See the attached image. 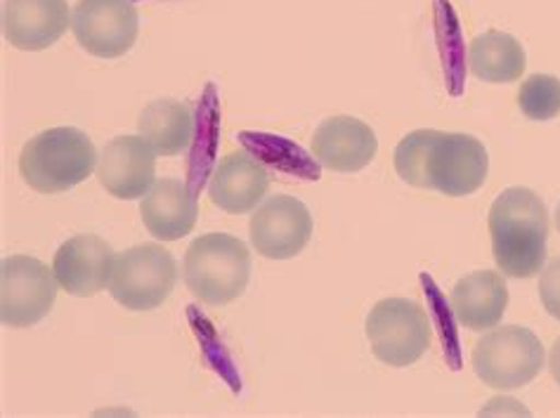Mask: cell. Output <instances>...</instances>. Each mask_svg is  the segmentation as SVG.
<instances>
[{
  "instance_id": "cell-1",
  "label": "cell",
  "mask_w": 560,
  "mask_h": 418,
  "mask_svg": "<svg viewBox=\"0 0 560 418\" xmlns=\"http://www.w3.org/2000/svg\"><path fill=\"white\" fill-rule=\"evenodd\" d=\"M395 171L411 187L468 197L488 181L490 154L466 132L421 128L395 147Z\"/></svg>"
},
{
  "instance_id": "cell-2",
  "label": "cell",
  "mask_w": 560,
  "mask_h": 418,
  "mask_svg": "<svg viewBox=\"0 0 560 418\" xmlns=\"http://www.w3.org/2000/svg\"><path fill=\"white\" fill-rule=\"evenodd\" d=\"M492 256L499 272L529 279L547 265L549 213L529 187H509L490 208Z\"/></svg>"
},
{
  "instance_id": "cell-3",
  "label": "cell",
  "mask_w": 560,
  "mask_h": 418,
  "mask_svg": "<svg viewBox=\"0 0 560 418\" xmlns=\"http://www.w3.org/2000/svg\"><path fill=\"white\" fill-rule=\"evenodd\" d=\"M97 171V149L88 132L62 126L43 130L20 154L24 183L38 194H62Z\"/></svg>"
},
{
  "instance_id": "cell-4",
  "label": "cell",
  "mask_w": 560,
  "mask_h": 418,
  "mask_svg": "<svg viewBox=\"0 0 560 418\" xmlns=\"http://www.w3.org/2000/svg\"><path fill=\"white\" fill-rule=\"evenodd\" d=\"M183 277L189 293L206 305H230L246 291L250 253L242 239L211 232L197 236L185 253Z\"/></svg>"
},
{
  "instance_id": "cell-5",
  "label": "cell",
  "mask_w": 560,
  "mask_h": 418,
  "mask_svg": "<svg viewBox=\"0 0 560 418\" xmlns=\"http://www.w3.org/2000/svg\"><path fill=\"white\" fill-rule=\"evenodd\" d=\"M544 362H547L544 342L529 328L515 324L485 334L470 352L476 376L494 391H515L529 385L541 373Z\"/></svg>"
},
{
  "instance_id": "cell-6",
  "label": "cell",
  "mask_w": 560,
  "mask_h": 418,
  "mask_svg": "<svg viewBox=\"0 0 560 418\" xmlns=\"http://www.w3.org/2000/svg\"><path fill=\"white\" fill-rule=\"evenodd\" d=\"M178 281V265L159 244H140L116 253L109 293L128 310H156L168 301Z\"/></svg>"
},
{
  "instance_id": "cell-7",
  "label": "cell",
  "mask_w": 560,
  "mask_h": 418,
  "mask_svg": "<svg viewBox=\"0 0 560 418\" xmlns=\"http://www.w3.org/2000/svg\"><path fill=\"white\" fill-rule=\"evenodd\" d=\"M366 338L378 362L411 367L431 346V320L409 298H383L366 317Z\"/></svg>"
},
{
  "instance_id": "cell-8",
  "label": "cell",
  "mask_w": 560,
  "mask_h": 418,
  "mask_svg": "<svg viewBox=\"0 0 560 418\" xmlns=\"http://www.w3.org/2000/svg\"><path fill=\"white\" fill-rule=\"evenodd\" d=\"M60 283L50 267L32 256H8L0 263V322L26 328L50 315Z\"/></svg>"
},
{
  "instance_id": "cell-9",
  "label": "cell",
  "mask_w": 560,
  "mask_h": 418,
  "mask_svg": "<svg viewBox=\"0 0 560 418\" xmlns=\"http://www.w3.org/2000/svg\"><path fill=\"white\" fill-rule=\"evenodd\" d=\"M71 28L85 53L116 59L136 46L140 18L132 0H79L71 12Z\"/></svg>"
},
{
  "instance_id": "cell-10",
  "label": "cell",
  "mask_w": 560,
  "mask_h": 418,
  "mask_svg": "<svg viewBox=\"0 0 560 418\" xmlns=\"http://www.w3.org/2000/svg\"><path fill=\"white\" fill-rule=\"evenodd\" d=\"M250 246L270 260H291L301 256L313 236V216L307 206L289 194L265 201L250 218Z\"/></svg>"
},
{
  "instance_id": "cell-11",
  "label": "cell",
  "mask_w": 560,
  "mask_h": 418,
  "mask_svg": "<svg viewBox=\"0 0 560 418\" xmlns=\"http://www.w3.org/2000/svg\"><path fill=\"white\" fill-rule=\"evenodd\" d=\"M156 156L142 136L114 138L97 161L100 185L116 199H142L156 183Z\"/></svg>"
},
{
  "instance_id": "cell-12",
  "label": "cell",
  "mask_w": 560,
  "mask_h": 418,
  "mask_svg": "<svg viewBox=\"0 0 560 418\" xmlns=\"http://www.w3.org/2000/svg\"><path fill=\"white\" fill-rule=\"evenodd\" d=\"M116 253L97 234H77L57 248L52 272L60 289L71 295L91 298L109 289Z\"/></svg>"
},
{
  "instance_id": "cell-13",
  "label": "cell",
  "mask_w": 560,
  "mask_h": 418,
  "mask_svg": "<svg viewBox=\"0 0 560 418\" xmlns=\"http://www.w3.org/2000/svg\"><path fill=\"white\" fill-rule=\"evenodd\" d=\"M69 24L67 0H3V36L20 50H48Z\"/></svg>"
},
{
  "instance_id": "cell-14",
  "label": "cell",
  "mask_w": 560,
  "mask_h": 418,
  "mask_svg": "<svg viewBox=\"0 0 560 418\" xmlns=\"http://www.w3.org/2000/svg\"><path fill=\"white\" fill-rule=\"evenodd\" d=\"M313 156L324 169L336 173H358L378 152L376 132L360 118L331 116L322 121L313 136Z\"/></svg>"
},
{
  "instance_id": "cell-15",
  "label": "cell",
  "mask_w": 560,
  "mask_h": 418,
  "mask_svg": "<svg viewBox=\"0 0 560 418\" xmlns=\"http://www.w3.org/2000/svg\"><path fill=\"white\" fill-rule=\"evenodd\" d=\"M268 189V171L246 152H232L220 159L209 181L211 201L232 216L256 211Z\"/></svg>"
},
{
  "instance_id": "cell-16",
  "label": "cell",
  "mask_w": 560,
  "mask_h": 418,
  "mask_svg": "<svg viewBox=\"0 0 560 418\" xmlns=\"http://www.w3.org/2000/svg\"><path fill=\"white\" fill-rule=\"evenodd\" d=\"M140 218L159 242H178L197 228L199 206L195 191L175 177L156 181L140 201Z\"/></svg>"
},
{
  "instance_id": "cell-17",
  "label": "cell",
  "mask_w": 560,
  "mask_h": 418,
  "mask_svg": "<svg viewBox=\"0 0 560 418\" xmlns=\"http://www.w3.org/2000/svg\"><path fill=\"white\" fill-rule=\"evenodd\" d=\"M454 320L470 332L494 328L509 307L506 281L494 270L470 272L456 281L450 298Z\"/></svg>"
},
{
  "instance_id": "cell-18",
  "label": "cell",
  "mask_w": 560,
  "mask_h": 418,
  "mask_svg": "<svg viewBox=\"0 0 560 418\" xmlns=\"http://www.w3.org/2000/svg\"><path fill=\"white\" fill-rule=\"evenodd\" d=\"M195 112L180 100L161 97L147 104L138 118V132L159 156H180L195 140Z\"/></svg>"
},
{
  "instance_id": "cell-19",
  "label": "cell",
  "mask_w": 560,
  "mask_h": 418,
  "mask_svg": "<svg viewBox=\"0 0 560 418\" xmlns=\"http://www.w3.org/2000/svg\"><path fill=\"white\" fill-rule=\"evenodd\" d=\"M468 67L485 83H513L525 73L527 55L518 38L490 28L470 40Z\"/></svg>"
},
{
  "instance_id": "cell-20",
  "label": "cell",
  "mask_w": 560,
  "mask_h": 418,
  "mask_svg": "<svg viewBox=\"0 0 560 418\" xmlns=\"http://www.w3.org/2000/svg\"><path fill=\"white\" fill-rule=\"evenodd\" d=\"M518 107L529 121H551L560 114V79L551 73H535L523 81Z\"/></svg>"
},
{
  "instance_id": "cell-21",
  "label": "cell",
  "mask_w": 560,
  "mask_h": 418,
  "mask_svg": "<svg viewBox=\"0 0 560 418\" xmlns=\"http://www.w3.org/2000/svg\"><path fill=\"white\" fill-rule=\"evenodd\" d=\"M539 298L544 310L560 322V256L541 267Z\"/></svg>"
},
{
  "instance_id": "cell-22",
  "label": "cell",
  "mask_w": 560,
  "mask_h": 418,
  "mask_svg": "<svg viewBox=\"0 0 560 418\" xmlns=\"http://www.w3.org/2000/svg\"><path fill=\"white\" fill-rule=\"evenodd\" d=\"M549 369H551V376L553 381L560 385V338L553 342L551 355H549Z\"/></svg>"
},
{
  "instance_id": "cell-23",
  "label": "cell",
  "mask_w": 560,
  "mask_h": 418,
  "mask_svg": "<svg viewBox=\"0 0 560 418\" xmlns=\"http://www.w3.org/2000/svg\"><path fill=\"white\" fill-rule=\"evenodd\" d=\"M556 228H558V232H560V204H558V208H556Z\"/></svg>"
}]
</instances>
